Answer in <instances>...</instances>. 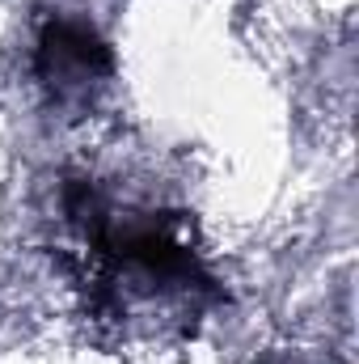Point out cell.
Instances as JSON below:
<instances>
[{
  "label": "cell",
  "mask_w": 359,
  "mask_h": 364,
  "mask_svg": "<svg viewBox=\"0 0 359 364\" xmlns=\"http://www.w3.org/2000/svg\"><path fill=\"white\" fill-rule=\"evenodd\" d=\"M68 208L85 229L89 284L106 318H190L216 296L199 255L165 216L118 208L93 186Z\"/></svg>",
  "instance_id": "1"
},
{
  "label": "cell",
  "mask_w": 359,
  "mask_h": 364,
  "mask_svg": "<svg viewBox=\"0 0 359 364\" xmlns=\"http://www.w3.org/2000/svg\"><path fill=\"white\" fill-rule=\"evenodd\" d=\"M34 73L55 102H89V93L110 77V51L89 26L60 17L38 34Z\"/></svg>",
  "instance_id": "2"
}]
</instances>
